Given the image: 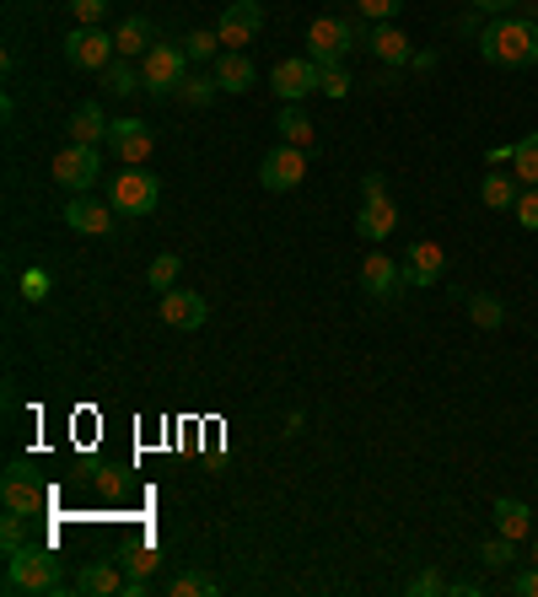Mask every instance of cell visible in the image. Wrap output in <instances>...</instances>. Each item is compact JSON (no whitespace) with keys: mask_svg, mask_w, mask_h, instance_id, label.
Here are the masks:
<instances>
[{"mask_svg":"<svg viewBox=\"0 0 538 597\" xmlns=\"http://www.w3.org/2000/svg\"><path fill=\"white\" fill-rule=\"evenodd\" d=\"M512 216H517V226H523V232H538V189H523V194H517Z\"/></svg>","mask_w":538,"mask_h":597,"instance_id":"74e56055","label":"cell"},{"mask_svg":"<svg viewBox=\"0 0 538 597\" xmlns=\"http://www.w3.org/2000/svg\"><path fill=\"white\" fill-rule=\"evenodd\" d=\"M512 151L517 146H490L485 151V161H490V167H512Z\"/></svg>","mask_w":538,"mask_h":597,"instance_id":"f6af8a7d","label":"cell"},{"mask_svg":"<svg viewBox=\"0 0 538 597\" xmlns=\"http://www.w3.org/2000/svg\"><path fill=\"white\" fill-rule=\"evenodd\" d=\"M65 226L81 232V237H108V232H114V205H103V199H92V194H71Z\"/></svg>","mask_w":538,"mask_h":597,"instance_id":"e0dca14e","label":"cell"},{"mask_svg":"<svg viewBox=\"0 0 538 597\" xmlns=\"http://www.w3.org/2000/svg\"><path fill=\"white\" fill-rule=\"evenodd\" d=\"M490 517H496V533H507V538H517V544H523V538H528V533H534V528H538L534 506H523L517 495H501Z\"/></svg>","mask_w":538,"mask_h":597,"instance_id":"44dd1931","label":"cell"},{"mask_svg":"<svg viewBox=\"0 0 538 597\" xmlns=\"http://www.w3.org/2000/svg\"><path fill=\"white\" fill-rule=\"evenodd\" d=\"M469 317H474L479 328H501V323H507V301L490 297V291H474V297H469Z\"/></svg>","mask_w":538,"mask_h":597,"instance_id":"1f68e13d","label":"cell"},{"mask_svg":"<svg viewBox=\"0 0 538 597\" xmlns=\"http://www.w3.org/2000/svg\"><path fill=\"white\" fill-rule=\"evenodd\" d=\"M178 270H183V259H178V254H162V259L145 270V286L162 297V291H172V286H178Z\"/></svg>","mask_w":538,"mask_h":597,"instance_id":"d6a6232c","label":"cell"},{"mask_svg":"<svg viewBox=\"0 0 538 597\" xmlns=\"http://www.w3.org/2000/svg\"><path fill=\"white\" fill-rule=\"evenodd\" d=\"M71 16H76V27H103L108 0H71Z\"/></svg>","mask_w":538,"mask_h":597,"instance_id":"8d00e7d4","label":"cell"},{"mask_svg":"<svg viewBox=\"0 0 538 597\" xmlns=\"http://www.w3.org/2000/svg\"><path fill=\"white\" fill-rule=\"evenodd\" d=\"M447 593L452 597H479V582H447Z\"/></svg>","mask_w":538,"mask_h":597,"instance_id":"bcb514c9","label":"cell"},{"mask_svg":"<svg viewBox=\"0 0 538 597\" xmlns=\"http://www.w3.org/2000/svg\"><path fill=\"white\" fill-rule=\"evenodd\" d=\"M528 16H534V22H538V0H534V5H528Z\"/></svg>","mask_w":538,"mask_h":597,"instance_id":"c3c4849f","label":"cell"},{"mask_svg":"<svg viewBox=\"0 0 538 597\" xmlns=\"http://www.w3.org/2000/svg\"><path fill=\"white\" fill-rule=\"evenodd\" d=\"M269 92H274L280 103H302V98H312V92H318V60H312V54H302V60H280V65L269 70Z\"/></svg>","mask_w":538,"mask_h":597,"instance_id":"30bf717a","label":"cell"},{"mask_svg":"<svg viewBox=\"0 0 538 597\" xmlns=\"http://www.w3.org/2000/svg\"><path fill=\"white\" fill-rule=\"evenodd\" d=\"M49 172H54V183H60V189H71V194H87V189L103 178V151H98V146H81V141H71V146L54 156V167H49Z\"/></svg>","mask_w":538,"mask_h":597,"instance_id":"5b68a950","label":"cell"},{"mask_svg":"<svg viewBox=\"0 0 538 597\" xmlns=\"http://www.w3.org/2000/svg\"><path fill=\"white\" fill-rule=\"evenodd\" d=\"M512 593H517V597H538V566H528L523 576H512Z\"/></svg>","mask_w":538,"mask_h":597,"instance_id":"7bdbcfd3","label":"cell"},{"mask_svg":"<svg viewBox=\"0 0 538 597\" xmlns=\"http://www.w3.org/2000/svg\"><path fill=\"white\" fill-rule=\"evenodd\" d=\"M479 54H485V65H496V70H528L538 65V22L534 16H496L485 33H479Z\"/></svg>","mask_w":538,"mask_h":597,"instance_id":"6da1fadb","label":"cell"},{"mask_svg":"<svg viewBox=\"0 0 538 597\" xmlns=\"http://www.w3.org/2000/svg\"><path fill=\"white\" fill-rule=\"evenodd\" d=\"M350 87H356V81H350L345 65H318V92H323V98L340 103V98H350Z\"/></svg>","mask_w":538,"mask_h":597,"instance_id":"836d02e7","label":"cell"},{"mask_svg":"<svg viewBox=\"0 0 538 597\" xmlns=\"http://www.w3.org/2000/svg\"><path fill=\"white\" fill-rule=\"evenodd\" d=\"M156 312H162V323H167V328H178V334H194V328H205V317H210V301L200 297V291H183V286H172V291H162Z\"/></svg>","mask_w":538,"mask_h":597,"instance_id":"5bb4252c","label":"cell"},{"mask_svg":"<svg viewBox=\"0 0 538 597\" xmlns=\"http://www.w3.org/2000/svg\"><path fill=\"white\" fill-rule=\"evenodd\" d=\"M108 205H114L119 216H151V210L162 205V183H156V172H145V167L114 172V178H108Z\"/></svg>","mask_w":538,"mask_h":597,"instance_id":"3957f363","label":"cell"},{"mask_svg":"<svg viewBox=\"0 0 538 597\" xmlns=\"http://www.w3.org/2000/svg\"><path fill=\"white\" fill-rule=\"evenodd\" d=\"M27 544V517L22 511H5V522H0V549L11 555V549H22Z\"/></svg>","mask_w":538,"mask_h":597,"instance_id":"d590c367","label":"cell"},{"mask_svg":"<svg viewBox=\"0 0 538 597\" xmlns=\"http://www.w3.org/2000/svg\"><path fill=\"white\" fill-rule=\"evenodd\" d=\"M114 54H119V43H114V33H103V27H76V33L65 38V60H71L76 70H108Z\"/></svg>","mask_w":538,"mask_h":597,"instance_id":"52a82bcc","label":"cell"},{"mask_svg":"<svg viewBox=\"0 0 538 597\" xmlns=\"http://www.w3.org/2000/svg\"><path fill=\"white\" fill-rule=\"evenodd\" d=\"M71 593H76V597H119V593H125V566L92 560V566H81V571H76Z\"/></svg>","mask_w":538,"mask_h":597,"instance_id":"ac0fdd59","label":"cell"},{"mask_svg":"<svg viewBox=\"0 0 538 597\" xmlns=\"http://www.w3.org/2000/svg\"><path fill=\"white\" fill-rule=\"evenodd\" d=\"M274 130H280V141L285 146H312V119L302 114V103H280V119H274Z\"/></svg>","mask_w":538,"mask_h":597,"instance_id":"d4e9b609","label":"cell"},{"mask_svg":"<svg viewBox=\"0 0 538 597\" xmlns=\"http://www.w3.org/2000/svg\"><path fill=\"white\" fill-rule=\"evenodd\" d=\"M528 566H538V544H534V555H528Z\"/></svg>","mask_w":538,"mask_h":597,"instance_id":"7dc6e473","label":"cell"},{"mask_svg":"<svg viewBox=\"0 0 538 597\" xmlns=\"http://www.w3.org/2000/svg\"><path fill=\"white\" fill-rule=\"evenodd\" d=\"M183 76H189L183 43H151V54L140 60V87H145L151 98H172Z\"/></svg>","mask_w":538,"mask_h":597,"instance_id":"277c9868","label":"cell"},{"mask_svg":"<svg viewBox=\"0 0 538 597\" xmlns=\"http://www.w3.org/2000/svg\"><path fill=\"white\" fill-rule=\"evenodd\" d=\"M259 27H265V5L259 0H232L216 22V38H221V49H248L259 38Z\"/></svg>","mask_w":538,"mask_h":597,"instance_id":"9c48e42d","label":"cell"},{"mask_svg":"<svg viewBox=\"0 0 538 597\" xmlns=\"http://www.w3.org/2000/svg\"><path fill=\"white\" fill-rule=\"evenodd\" d=\"M409 597H441L447 593V582L436 576V571H420V576H409V587H404Z\"/></svg>","mask_w":538,"mask_h":597,"instance_id":"ab89813d","label":"cell"},{"mask_svg":"<svg viewBox=\"0 0 538 597\" xmlns=\"http://www.w3.org/2000/svg\"><path fill=\"white\" fill-rule=\"evenodd\" d=\"M103 76V92H114V98H134V92H145L140 87V70H130L125 60H114L108 70H98Z\"/></svg>","mask_w":538,"mask_h":597,"instance_id":"4dcf8cb0","label":"cell"},{"mask_svg":"<svg viewBox=\"0 0 538 597\" xmlns=\"http://www.w3.org/2000/svg\"><path fill=\"white\" fill-rule=\"evenodd\" d=\"M404 0H356V11L367 16V22H394V11H399Z\"/></svg>","mask_w":538,"mask_h":597,"instance_id":"60d3db41","label":"cell"},{"mask_svg":"<svg viewBox=\"0 0 538 597\" xmlns=\"http://www.w3.org/2000/svg\"><path fill=\"white\" fill-rule=\"evenodd\" d=\"M534 517H538V511H534Z\"/></svg>","mask_w":538,"mask_h":597,"instance_id":"681fc988","label":"cell"},{"mask_svg":"<svg viewBox=\"0 0 538 597\" xmlns=\"http://www.w3.org/2000/svg\"><path fill=\"white\" fill-rule=\"evenodd\" d=\"M350 43H356V22H345V16H312V27H307V54H312L318 65H345Z\"/></svg>","mask_w":538,"mask_h":597,"instance_id":"8992f818","label":"cell"},{"mask_svg":"<svg viewBox=\"0 0 538 597\" xmlns=\"http://www.w3.org/2000/svg\"><path fill=\"white\" fill-rule=\"evenodd\" d=\"M474 11H485V16H512L517 11V0H469Z\"/></svg>","mask_w":538,"mask_h":597,"instance_id":"ee69618b","label":"cell"},{"mask_svg":"<svg viewBox=\"0 0 538 597\" xmlns=\"http://www.w3.org/2000/svg\"><path fill=\"white\" fill-rule=\"evenodd\" d=\"M394 226H399V210H394V199H361L356 232H361L372 248H383V243L394 237Z\"/></svg>","mask_w":538,"mask_h":597,"instance_id":"d6986e66","label":"cell"},{"mask_svg":"<svg viewBox=\"0 0 538 597\" xmlns=\"http://www.w3.org/2000/svg\"><path fill=\"white\" fill-rule=\"evenodd\" d=\"M0 501H5V511L38 517V511L49 506V490L33 479V468H27V463H11V468H5V479H0Z\"/></svg>","mask_w":538,"mask_h":597,"instance_id":"8fae6325","label":"cell"},{"mask_svg":"<svg viewBox=\"0 0 538 597\" xmlns=\"http://www.w3.org/2000/svg\"><path fill=\"white\" fill-rule=\"evenodd\" d=\"M210 70H216V81H221V92H248V87L259 81V70H254V60H248V49H221V60H216Z\"/></svg>","mask_w":538,"mask_h":597,"instance_id":"ffe728a7","label":"cell"},{"mask_svg":"<svg viewBox=\"0 0 538 597\" xmlns=\"http://www.w3.org/2000/svg\"><path fill=\"white\" fill-rule=\"evenodd\" d=\"M367 54H372L377 65H388V70L414 65V43H409V33L394 27V22H372V27H367Z\"/></svg>","mask_w":538,"mask_h":597,"instance_id":"2e32d148","label":"cell"},{"mask_svg":"<svg viewBox=\"0 0 538 597\" xmlns=\"http://www.w3.org/2000/svg\"><path fill=\"white\" fill-rule=\"evenodd\" d=\"M404 286H414V291H425V286H436L441 275H447V248L441 243H431V237H420V243H409L404 248Z\"/></svg>","mask_w":538,"mask_h":597,"instance_id":"7c38bea8","label":"cell"},{"mask_svg":"<svg viewBox=\"0 0 538 597\" xmlns=\"http://www.w3.org/2000/svg\"><path fill=\"white\" fill-rule=\"evenodd\" d=\"M16 286H22V297H27V301H43L49 291H54V275L33 264V270H22V281H16Z\"/></svg>","mask_w":538,"mask_h":597,"instance_id":"e575fe53","label":"cell"},{"mask_svg":"<svg viewBox=\"0 0 538 597\" xmlns=\"http://www.w3.org/2000/svg\"><path fill=\"white\" fill-rule=\"evenodd\" d=\"M172 98H178L183 108H205V103H216V98H221V81H216V70H205V65L194 70V65H189V76L178 81V92H172Z\"/></svg>","mask_w":538,"mask_h":597,"instance_id":"7402d4cb","label":"cell"},{"mask_svg":"<svg viewBox=\"0 0 538 597\" xmlns=\"http://www.w3.org/2000/svg\"><path fill=\"white\" fill-rule=\"evenodd\" d=\"M517 194H523V183H517L512 172H485V183H479V199H485L490 210H512Z\"/></svg>","mask_w":538,"mask_h":597,"instance_id":"484cf974","label":"cell"},{"mask_svg":"<svg viewBox=\"0 0 538 597\" xmlns=\"http://www.w3.org/2000/svg\"><path fill=\"white\" fill-rule=\"evenodd\" d=\"M302 178H307V151L302 146H285V141H280V146L259 161V183H265L269 194H291Z\"/></svg>","mask_w":538,"mask_h":597,"instance_id":"4fadbf2b","label":"cell"},{"mask_svg":"<svg viewBox=\"0 0 538 597\" xmlns=\"http://www.w3.org/2000/svg\"><path fill=\"white\" fill-rule=\"evenodd\" d=\"M162 593H167V597H216V593H221V582H216L210 571H178Z\"/></svg>","mask_w":538,"mask_h":597,"instance_id":"4316f807","label":"cell"},{"mask_svg":"<svg viewBox=\"0 0 538 597\" xmlns=\"http://www.w3.org/2000/svg\"><path fill=\"white\" fill-rule=\"evenodd\" d=\"M178 43H183L189 65H216V60H221V38H216V27H200V33L178 38Z\"/></svg>","mask_w":538,"mask_h":597,"instance_id":"f1b7e54d","label":"cell"},{"mask_svg":"<svg viewBox=\"0 0 538 597\" xmlns=\"http://www.w3.org/2000/svg\"><path fill=\"white\" fill-rule=\"evenodd\" d=\"M119 566H125V576H151V571L162 566V555H156V549H130Z\"/></svg>","mask_w":538,"mask_h":597,"instance_id":"f35d334b","label":"cell"},{"mask_svg":"<svg viewBox=\"0 0 538 597\" xmlns=\"http://www.w3.org/2000/svg\"><path fill=\"white\" fill-rule=\"evenodd\" d=\"M361 291L372 301H394L404 291V264L388 259L383 248H372V254L361 259Z\"/></svg>","mask_w":538,"mask_h":597,"instance_id":"9a60e30c","label":"cell"},{"mask_svg":"<svg viewBox=\"0 0 538 597\" xmlns=\"http://www.w3.org/2000/svg\"><path fill=\"white\" fill-rule=\"evenodd\" d=\"M108 114H103V103H81L76 114H71V141H81V146H103L108 141Z\"/></svg>","mask_w":538,"mask_h":597,"instance_id":"603a6c76","label":"cell"},{"mask_svg":"<svg viewBox=\"0 0 538 597\" xmlns=\"http://www.w3.org/2000/svg\"><path fill=\"white\" fill-rule=\"evenodd\" d=\"M5 593L22 597H60L71 593V582L60 576V560H54V549L49 544H22V549H11L5 555Z\"/></svg>","mask_w":538,"mask_h":597,"instance_id":"7a4b0ae2","label":"cell"},{"mask_svg":"<svg viewBox=\"0 0 538 597\" xmlns=\"http://www.w3.org/2000/svg\"><path fill=\"white\" fill-rule=\"evenodd\" d=\"M512 178H517L523 189H538V130L534 135H523L517 151H512Z\"/></svg>","mask_w":538,"mask_h":597,"instance_id":"83f0119b","label":"cell"},{"mask_svg":"<svg viewBox=\"0 0 538 597\" xmlns=\"http://www.w3.org/2000/svg\"><path fill=\"white\" fill-rule=\"evenodd\" d=\"M361 199H388V178L383 172H367L361 178Z\"/></svg>","mask_w":538,"mask_h":597,"instance_id":"b9f144b4","label":"cell"},{"mask_svg":"<svg viewBox=\"0 0 538 597\" xmlns=\"http://www.w3.org/2000/svg\"><path fill=\"white\" fill-rule=\"evenodd\" d=\"M512 560H517V538L496 533V538H485V544H479V566H485V571H507Z\"/></svg>","mask_w":538,"mask_h":597,"instance_id":"f546056e","label":"cell"},{"mask_svg":"<svg viewBox=\"0 0 538 597\" xmlns=\"http://www.w3.org/2000/svg\"><path fill=\"white\" fill-rule=\"evenodd\" d=\"M103 146L114 151L125 167H145V161H151V151H156V130H151L145 119H114Z\"/></svg>","mask_w":538,"mask_h":597,"instance_id":"ba28073f","label":"cell"},{"mask_svg":"<svg viewBox=\"0 0 538 597\" xmlns=\"http://www.w3.org/2000/svg\"><path fill=\"white\" fill-rule=\"evenodd\" d=\"M114 43H119V60H145V54H151V43H156V33H151V22H145V16H125V22H119V33H114Z\"/></svg>","mask_w":538,"mask_h":597,"instance_id":"cb8c5ba5","label":"cell"}]
</instances>
